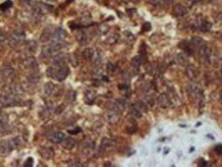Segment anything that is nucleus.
Masks as SVG:
<instances>
[{
  "label": "nucleus",
  "instance_id": "9b49d317",
  "mask_svg": "<svg viewBox=\"0 0 222 167\" xmlns=\"http://www.w3.org/2000/svg\"><path fill=\"white\" fill-rule=\"evenodd\" d=\"M64 134L62 132H56L53 135L52 140L54 141V143H60L64 140Z\"/></svg>",
  "mask_w": 222,
  "mask_h": 167
},
{
  "label": "nucleus",
  "instance_id": "f03ea898",
  "mask_svg": "<svg viewBox=\"0 0 222 167\" xmlns=\"http://www.w3.org/2000/svg\"><path fill=\"white\" fill-rule=\"evenodd\" d=\"M157 102L159 105L163 108H169L171 105V101L169 96L165 94H161L158 97Z\"/></svg>",
  "mask_w": 222,
  "mask_h": 167
},
{
  "label": "nucleus",
  "instance_id": "dca6fc26",
  "mask_svg": "<svg viewBox=\"0 0 222 167\" xmlns=\"http://www.w3.org/2000/svg\"><path fill=\"white\" fill-rule=\"evenodd\" d=\"M81 132H82V129H81L80 128H77L74 130H68V132L69 134H71V135H77V134Z\"/></svg>",
  "mask_w": 222,
  "mask_h": 167
},
{
  "label": "nucleus",
  "instance_id": "20e7f679",
  "mask_svg": "<svg viewBox=\"0 0 222 167\" xmlns=\"http://www.w3.org/2000/svg\"><path fill=\"white\" fill-rule=\"evenodd\" d=\"M186 74L189 78L192 80H195L198 77L199 72L198 70L193 66H189L186 68Z\"/></svg>",
  "mask_w": 222,
  "mask_h": 167
},
{
  "label": "nucleus",
  "instance_id": "1a4fd4ad",
  "mask_svg": "<svg viewBox=\"0 0 222 167\" xmlns=\"http://www.w3.org/2000/svg\"><path fill=\"white\" fill-rule=\"evenodd\" d=\"M192 44L191 43H188V42L186 41H183L181 42L180 44H179L178 46L181 48H183V50H185L186 53L187 54H192L193 53V49L192 48Z\"/></svg>",
  "mask_w": 222,
  "mask_h": 167
},
{
  "label": "nucleus",
  "instance_id": "7ed1b4c3",
  "mask_svg": "<svg viewBox=\"0 0 222 167\" xmlns=\"http://www.w3.org/2000/svg\"><path fill=\"white\" fill-rule=\"evenodd\" d=\"M69 73V69L66 66H62L55 73V77L59 81H62L67 77Z\"/></svg>",
  "mask_w": 222,
  "mask_h": 167
},
{
  "label": "nucleus",
  "instance_id": "6ab92c4d",
  "mask_svg": "<svg viewBox=\"0 0 222 167\" xmlns=\"http://www.w3.org/2000/svg\"><path fill=\"white\" fill-rule=\"evenodd\" d=\"M165 1H167V2H168V3H171V2H172L174 0H165Z\"/></svg>",
  "mask_w": 222,
  "mask_h": 167
},
{
  "label": "nucleus",
  "instance_id": "4468645a",
  "mask_svg": "<svg viewBox=\"0 0 222 167\" xmlns=\"http://www.w3.org/2000/svg\"><path fill=\"white\" fill-rule=\"evenodd\" d=\"M84 56L86 59H90L93 56V51L91 48H87L86 50H85L84 52Z\"/></svg>",
  "mask_w": 222,
  "mask_h": 167
},
{
  "label": "nucleus",
  "instance_id": "f3484780",
  "mask_svg": "<svg viewBox=\"0 0 222 167\" xmlns=\"http://www.w3.org/2000/svg\"><path fill=\"white\" fill-rule=\"evenodd\" d=\"M215 151L216 153H217V154L221 155V153H222V146H221V144L217 145V146L215 147Z\"/></svg>",
  "mask_w": 222,
  "mask_h": 167
},
{
  "label": "nucleus",
  "instance_id": "39448f33",
  "mask_svg": "<svg viewBox=\"0 0 222 167\" xmlns=\"http://www.w3.org/2000/svg\"><path fill=\"white\" fill-rule=\"evenodd\" d=\"M211 23H210L209 21L204 20V19H202L200 23V25H199V28H200V31H202V32H209V31L211 30Z\"/></svg>",
  "mask_w": 222,
  "mask_h": 167
},
{
  "label": "nucleus",
  "instance_id": "aec40b11",
  "mask_svg": "<svg viewBox=\"0 0 222 167\" xmlns=\"http://www.w3.org/2000/svg\"><path fill=\"white\" fill-rule=\"evenodd\" d=\"M49 1H53V0H49Z\"/></svg>",
  "mask_w": 222,
  "mask_h": 167
},
{
  "label": "nucleus",
  "instance_id": "423d86ee",
  "mask_svg": "<svg viewBox=\"0 0 222 167\" xmlns=\"http://www.w3.org/2000/svg\"><path fill=\"white\" fill-rule=\"evenodd\" d=\"M190 92L192 93L193 96H194L196 98H200L202 96V89L200 88V87H198L196 85H191L189 87Z\"/></svg>",
  "mask_w": 222,
  "mask_h": 167
},
{
  "label": "nucleus",
  "instance_id": "f8f14e48",
  "mask_svg": "<svg viewBox=\"0 0 222 167\" xmlns=\"http://www.w3.org/2000/svg\"><path fill=\"white\" fill-rule=\"evenodd\" d=\"M202 42H203V40L200 37H194L191 40V44L194 46H200V44H202Z\"/></svg>",
  "mask_w": 222,
  "mask_h": 167
},
{
  "label": "nucleus",
  "instance_id": "f257e3e1",
  "mask_svg": "<svg viewBox=\"0 0 222 167\" xmlns=\"http://www.w3.org/2000/svg\"><path fill=\"white\" fill-rule=\"evenodd\" d=\"M199 56L200 61L203 63L209 64L211 56V50L207 46L203 45L199 49Z\"/></svg>",
  "mask_w": 222,
  "mask_h": 167
},
{
  "label": "nucleus",
  "instance_id": "ddd939ff",
  "mask_svg": "<svg viewBox=\"0 0 222 167\" xmlns=\"http://www.w3.org/2000/svg\"><path fill=\"white\" fill-rule=\"evenodd\" d=\"M12 5H13V3L11 0H7L6 1H5V2L3 3L2 4L0 5V9L3 11L6 10L12 7Z\"/></svg>",
  "mask_w": 222,
  "mask_h": 167
},
{
  "label": "nucleus",
  "instance_id": "9d476101",
  "mask_svg": "<svg viewBox=\"0 0 222 167\" xmlns=\"http://www.w3.org/2000/svg\"><path fill=\"white\" fill-rule=\"evenodd\" d=\"M177 59L178 63L181 64V65H185V64L188 63V58H187V56L185 54H178L177 56Z\"/></svg>",
  "mask_w": 222,
  "mask_h": 167
},
{
  "label": "nucleus",
  "instance_id": "6e6552de",
  "mask_svg": "<svg viewBox=\"0 0 222 167\" xmlns=\"http://www.w3.org/2000/svg\"><path fill=\"white\" fill-rule=\"evenodd\" d=\"M142 62V58L140 55H136L132 58L131 61V64L136 69H139Z\"/></svg>",
  "mask_w": 222,
  "mask_h": 167
},
{
  "label": "nucleus",
  "instance_id": "a211bd4d",
  "mask_svg": "<svg viewBox=\"0 0 222 167\" xmlns=\"http://www.w3.org/2000/svg\"><path fill=\"white\" fill-rule=\"evenodd\" d=\"M208 165V163L207 161L204 160L203 158L200 159V162H199V166H207Z\"/></svg>",
  "mask_w": 222,
  "mask_h": 167
},
{
  "label": "nucleus",
  "instance_id": "0eeeda50",
  "mask_svg": "<svg viewBox=\"0 0 222 167\" xmlns=\"http://www.w3.org/2000/svg\"><path fill=\"white\" fill-rule=\"evenodd\" d=\"M175 14L178 17H183L187 13V9L183 5H176L174 8Z\"/></svg>",
  "mask_w": 222,
  "mask_h": 167
},
{
  "label": "nucleus",
  "instance_id": "2eb2a0df",
  "mask_svg": "<svg viewBox=\"0 0 222 167\" xmlns=\"http://www.w3.org/2000/svg\"><path fill=\"white\" fill-rule=\"evenodd\" d=\"M151 28H152L151 24H150V23L146 22L142 25V32H149V31L151 30Z\"/></svg>",
  "mask_w": 222,
  "mask_h": 167
}]
</instances>
